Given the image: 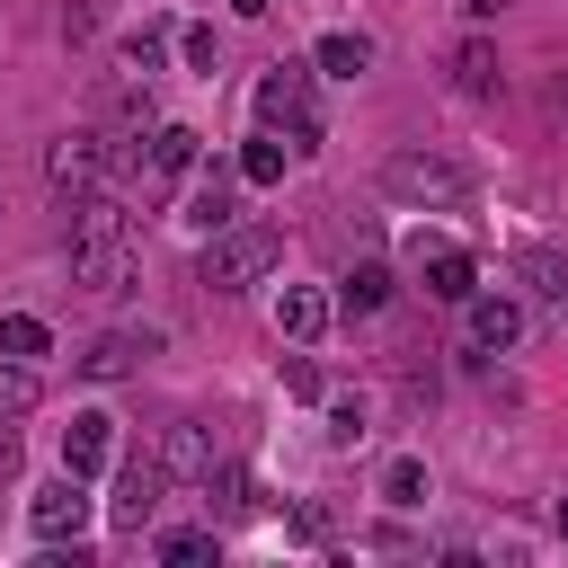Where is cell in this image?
Returning a JSON list of instances; mask_svg holds the SVG:
<instances>
[{"label": "cell", "instance_id": "19", "mask_svg": "<svg viewBox=\"0 0 568 568\" xmlns=\"http://www.w3.org/2000/svg\"><path fill=\"white\" fill-rule=\"evenodd\" d=\"M195 488L213 497V515H248V506H257V497H248V462H204Z\"/></svg>", "mask_w": 568, "mask_h": 568}, {"label": "cell", "instance_id": "32", "mask_svg": "<svg viewBox=\"0 0 568 568\" xmlns=\"http://www.w3.org/2000/svg\"><path fill=\"white\" fill-rule=\"evenodd\" d=\"M266 9H275V0H231V18H266Z\"/></svg>", "mask_w": 568, "mask_h": 568}, {"label": "cell", "instance_id": "6", "mask_svg": "<svg viewBox=\"0 0 568 568\" xmlns=\"http://www.w3.org/2000/svg\"><path fill=\"white\" fill-rule=\"evenodd\" d=\"M408 266H417V284H426L435 302H470V293H479V257H470L462 240L417 231V240H408Z\"/></svg>", "mask_w": 568, "mask_h": 568}, {"label": "cell", "instance_id": "26", "mask_svg": "<svg viewBox=\"0 0 568 568\" xmlns=\"http://www.w3.org/2000/svg\"><path fill=\"white\" fill-rule=\"evenodd\" d=\"M453 80H462V89H470V98H497V53H488V44H479V36H470V44H462V53H453Z\"/></svg>", "mask_w": 568, "mask_h": 568}, {"label": "cell", "instance_id": "18", "mask_svg": "<svg viewBox=\"0 0 568 568\" xmlns=\"http://www.w3.org/2000/svg\"><path fill=\"white\" fill-rule=\"evenodd\" d=\"M169 479H204V462H213V444H204V426L195 417H169V435H160V453H151Z\"/></svg>", "mask_w": 568, "mask_h": 568}, {"label": "cell", "instance_id": "11", "mask_svg": "<svg viewBox=\"0 0 568 568\" xmlns=\"http://www.w3.org/2000/svg\"><path fill=\"white\" fill-rule=\"evenodd\" d=\"M160 497H169V470H160V462H124V470H115V497H106V524H115V532H142V524L160 515Z\"/></svg>", "mask_w": 568, "mask_h": 568}, {"label": "cell", "instance_id": "2", "mask_svg": "<svg viewBox=\"0 0 568 568\" xmlns=\"http://www.w3.org/2000/svg\"><path fill=\"white\" fill-rule=\"evenodd\" d=\"M382 195H390V204H417V213H462V204L479 195V178H470V160L408 142V151L382 160Z\"/></svg>", "mask_w": 568, "mask_h": 568}, {"label": "cell", "instance_id": "1", "mask_svg": "<svg viewBox=\"0 0 568 568\" xmlns=\"http://www.w3.org/2000/svg\"><path fill=\"white\" fill-rule=\"evenodd\" d=\"M71 284H80V293L133 284V213H124L106 186L80 195V213H71Z\"/></svg>", "mask_w": 568, "mask_h": 568}, {"label": "cell", "instance_id": "21", "mask_svg": "<svg viewBox=\"0 0 568 568\" xmlns=\"http://www.w3.org/2000/svg\"><path fill=\"white\" fill-rule=\"evenodd\" d=\"M231 169H240V186H284V133H266V124H257V142H248Z\"/></svg>", "mask_w": 568, "mask_h": 568}, {"label": "cell", "instance_id": "9", "mask_svg": "<svg viewBox=\"0 0 568 568\" xmlns=\"http://www.w3.org/2000/svg\"><path fill=\"white\" fill-rule=\"evenodd\" d=\"M151 355H160V328H98L71 364H80L89 382H124V373H133V364H151Z\"/></svg>", "mask_w": 568, "mask_h": 568}, {"label": "cell", "instance_id": "27", "mask_svg": "<svg viewBox=\"0 0 568 568\" xmlns=\"http://www.w3.org/2000/svg\"><path fill=\"white\" fill-rule=\"evenodd\" d=\"M178 53H186V71H204V80L222 71V36H213V27H186V36H178Z\"/></svg>", "mask_w": 568, "mask_h": 568}, {"label": "cell", "instance_id": "10", "mask_svg": "<svg viewBox=\"0 0 568 568\" xmlns=\"http://www.w3.org/2000/svg\"><path fill=\"white\" fill-rule=\"evenodd\" d=\"M195 169V133L186 124H151V160H142V204H169Z\"/></svg>", "mask_w": 568, "mask_h": 568}, {"label": "cell", "instance_id": "15", "mask_svg": "<svg viewBox=\"0 0 568 568\" xmlns=\"http://www.w3.org/2000/svg\"><path fill=\"white\" fill-rule=\"evenodd\" d=\"M373 497H382L390 515H417V506L435 497V470H426V453H390V462H382V479H373Z\"/></svg>", "mask_w": 568, "mask_h": 568}, {"label": "cell", "instance_id": "29", "mask_svg": "<svg viewBox=\"0 0 568 568\" xmlns=\"http://www.w3.org/2000/svg\"><path fill=\"white\" fill-rule=\"evenodd\" d=\"M124 71L151 80V71H160V36H124Z\"/></svg>", "mask_w": 568, "mask_h": 568}, {"label": "cell", "instance_id": "3", "mask_svg": "<svg viewBox=\"0 0 568 568\" xmlns=\"http://www.w3.org/2000/svg\"><path fill=\"white\" fill-rule=\"evenodd\" d=\"M275 257H284V240H275L266 222H231V231H213V240H204L195 284H204V293H248V284H266V275H275Z\"/></svg>", "mask_w": 568, "mask_h": 568}, {"label": "cell", "instance_id": "25", "mask_svg": "<svg viewBox=\"0 0 568 568\" xmlns=\"http://www.w3.org/2000/svg\"><path fill=\"white\" fill-rule=\"evenodd\" d=\"M27 408H44V373L18 364V355H0V417H27Z\"/></svg>", "mask_w": 568, "mask_h": 568}, {"label": "cell", "instance_id": "28", "mask_svg": "<svg viewBox=\"0 0 568 568\" xmlns=\"http://www.w3.org/2000/svg\"><path fill=\"white\" fill-rule=\"evenodd\" d=\"M284 390H293V399H320L328 382H320V364H311V355H284Z\"/></svg>", "mask_w": 568, "mask_h": 568}, {"label": "cell", "instance_id": "30", "mask_svg": "<svg viewBox=\"0 0 568 568\" xmlns=\"http://www.w3.org/2000/svg\"><path fill=\"white\" fill-rule=\"evenodd\" d=\"M18 470V435H9V417H0V479Z\"/></svg>", "mask_w": 568, "mask_h": 568}, {"label": "cell", "instance_id": "7", "mask_svg": "<svg viewBox=\"0 0 568 568\" xmlns=\"http://www.w3.org/2000/svg\"><path fill=\"white\" fill-rule=\"evenodd\" d=\"M462 337H470V355H515L524 346V302L515 293H470L462 302Z\"/></svg>", "mask_w": 568, "mask_h": 568}, {"label": "cell", "instance_id": "12", "mask_svg": "<svg viewBox=\"0 0 568 568\" xmlns=\"http://www.w3.org/2000/svg\"><path fill=\"white\" fill-rule=\"evenodd\" d=\"M115 462V417L106 408H71V426H62V470L71 479H98Z\"/></svg>", "mask_w": 568, "mask_h": 568}, {"label": "cell", "instance_id": "24", "mask_svg": "<svg viewBox=\"0 0 568 568\" xmlns=\"http://www.w3.org/2000/svg\"><path fill=\"white\" fill-rule=\"evenodd\" d=\"M515 275H524V293H541V302L568 293V257H559V248H515Z\"/></svg>", "mask_w": 568, "mask_h": 568}, {"label": "cell", "instance_id": "20", "mask_svg": "<svg viewBox=\"0 0 568 568\" xmlns=\"http://www.w3.org/2000/svg\"><path fill=\"white\" fill-rule=\"evenodd\" d=\"M0 355H18V364H44V355H53V328H44L36 311H0Z\"/></svg>", "mask_w": 568, "mask_h": 568}, {"label": "cell", "instance_id": "13", "mask_svg": "<svg viewBox=\"0 0 568 568\" xmlns=\"http://www.w3.org/2000/svg\"><path fill=\"white\" fill-rule=\"evenodd\" d=\"M240 222V169H204L195 186H186V231H231Z\"/></svg>", "mask_w": 568, "mask_h": 568}, {"label": "cell", "instance_id": "8", "mask_svg": "<svg viewBox=\"0 0 568 568\" xmlns=\"http://www.w3.org/2000/svg\"><path fill=\"white\" fill-rule=\"evenodd\" d=\"M80 524H89V479H44L36 497H27V532L36 541H80Z\"/></svg>", "mask_w": 568, "mask_h": 568}, {"label": "cell", "instance_id": "17", "mask_svg": "<svg viewBox=\"0 0 568 568\" xmlns=\"http://www.w3.org/2000/svg\"><path fill=\"white\" fill-rule=\"evenodd\" d=\"M382 302H390V266H382V257H355V266L337 275V311H346V320H373Z\"/></svg>", "mask_w": 568, "mask_h": 568}, {"label": "cell", "instance_id": "23", "mask_svg": "<svg viewBox=\"0 0 568 568\" xmlns=\"http://www.w3.org/2000/svg\"><path fill=\"white\" fill-rule=\"evenodd\" d=\"M151 550H160L169 568H195V559H222V532H213V524H178V532H160Z\"/></svg>", "mask_w": 568, "mask_h": 568}, {"label": "cell", "instance_id": "16", "mask_svg": "<svg viewBox=\"0 0 568 568\" xmlns=\"http://www.w3.org/2000/svg\"><path fill=\"white\" fill-rule=\"evenodd\" d=\"M311 71H320V80H364V71H373V36H364V27H328V36L311 44Z\"/></svg>", "mask_w": 568, "mask_h": 568}, {"label": "cell", "instance_id": "14", "mask_svg": "<svg viewBox=\"0 0 568 568\" xmlns=\"http://www.w3.org/2000/svg\"><path fill=\"white\" fill-rule=\"evenodd\" d=\"M328 320H337V302H328L320 284H284V293H275V337L320 346V337H328Z\"/></svg>", "mask_w": 568, "mask_h": 568}, {"label": "cell", "instance_id": "4", "mask_svg": "<svg viewBox=\"0 0 568 568\" xmlns=\"http://www.w3.org/2000/svg\"><path fill=\"white\" fill-rule=\"evenodd\" d=\"M311 80H320V71H302V62H275V71L257 80V124H266V133H284L293 151H320V133H328V124H320Z\"/></svg>", "mask_w": 568, "mask_h": 568}, {"label": "cell", "instance_id": "22", "mask_svg": "<svg viewBox=\"0 0 568 568\" xmlns=\"http://www.w3.org/2000/svg\"><path fill=\"white\" fill-rule=\"evenodd\" d=\"M320 408H328V435L337 444H364L373 435V399L364 390H320Z\"/></svg>", "mask_w": 568, "mask_h": 568}, {"label": "cell", "instance_id": "31", "mask_svg": "<svg viewBox=\"0 0 568 568\" xmlns=\"http://www.w3.org/2000/svg\"><path fill=\"white\" fill-rule=\"evenodd\" d=\"M497 9H506V0H462V18H497Z\"/></svg>", "mask_w": 568, "mask_h": 568}, {"label": "cell", "instance_id": "33", "mask_svg": "<svg viewBox=\"0 0 568 568\" xmlns=\"http://www.w3.org/2000/svg\"><path fill=\"white\" fill-rule=\"evenodd\" d=\"M550 524H559V541H568V497H559V506H550Z\"/></svg>", "mask_w": 568, "mask_h": 568}, {"label": "cell", "instance_id": "5", "mask_svg": "<svg viewBox=\"0 0 568 568\" xmlns=\"http://www.w3.org/2000/svg\"><path fill=\"white\" fill-rule=\"evenodd\" d=\"M106 169H115V142H106L98 124H80V133H53V142H44V178H53V195H98V186H106Z\"/></svg>", "mask_w": 568, "mask_h": 568}]
</instances>
